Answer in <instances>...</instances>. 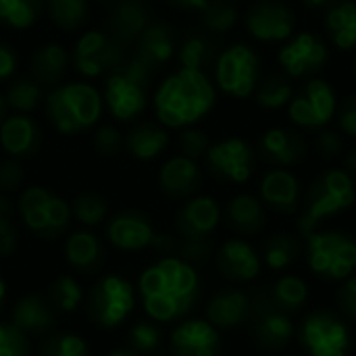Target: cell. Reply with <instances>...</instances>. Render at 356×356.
<instances>
[{"mask_svg": "<svg viewBox=\"0 0 356 356\" xmlns=\"http://www.w3.org/2000/svg\"><path fill=\"white\" fill-rule=\"evenodd\" d=\"M356 200L355 179L348 171L332 169L317 177L313 186L309 188L305 213L300 217V232L305 236L313 234L317 225L346 209H350Z\"/></svg>", "mask_w": 356, "mask_h": 356, "instance_id": "5b68a950", "label": "cell"}, {"mask_svg": "<svg viewBox=\"0 0 356 356\" xmlns=\"http://www.w3.org/2000/svg\"><path fill=\"white\" fill-rule=\"evenodd\" d=\"M134 288L119 275H106L94 284L88 296V317L100 327H117L134 309Z\"/></svg>", "mask_w": 356, "mask_h": 356, "instance_id": "ba28073f", "label": "cell"}, {"mask_svg": "<svg viewBox=\"0 0 356 356\" xmlns=\"http://www.w3.org/2000/svg\"><path fill=\"white\" fill-rule=\"evenodd\" d=\"M327 63V46L315 33H298L280 50V65L290 77H309Z\"/></svg>", "mask_w": 356, "mask_h": 356, "instance_id": "9a60e30c", "label": "cell"}, {"mask_svg": "<svg viewBox=\"0 0 356 356\" xmlns=\"http://www.w3.org/2000/svg\"><path fill=\"white\" fill-rule=\"evenodd\" d=\"M292 98V86L282 75H271L265 79L257 92V102L265 108H282Z\"/></svg>", "mask_w": 356, "mask_h": 356, "instance_id": "b9f144b4", "label": "cell"}, {"mask_svg": "<svg viewBox=\"0 0 356 356\" xmlns=\"http://www.w3.org/2000/svg\"><path fill=\"white\" fill-rule=\"evenodd\" d=\"M46 0H0V23L13 29L31 27L42 10Z\"/></svg>", "mask_w": 356, "mask_h": 356, "instance_id": "8d00e7d4", "label": "cell"}, {"mask_svg": "<svg viewBox=\"0 0 356 356\" xmlns=\"http://www.w3.org/2000/svg\"><path fill=\"white\" fill-rule=\"evenodd\" d=\"M150 13L142 0H117L108 15V33L121 42H136L150 25Z\"/></svg>", "mask_w": 356, "mask_h": 356, "instance_id": "cb8c5ba5", "label": "cell"}, {"mask_svg": "<svg viewBox=\"0 0 356 356\" xmlns=\"http://www.w3.org/2000/svg\"><path fill=\"white\" fill-rule=\"evenodd\" d=\"M202 186V171L194 159H188L184 154L171 156L163 163L159 171V188L165 196L181 200L190 198L198 192Z\"/></svg>", "mask_w": 356, "mask_h": 356, "instance_id": "d6986e66", "label": "cell"}, {"mask_svg": "<svg viewBox=\"0 0 356 356\" xmlns=\"http://www.w3.org/2000/svg\"><path fill=\"white\" fill-rule=\"evenodd\" d=\"M325 27L332 42L340 50L356 48V2L353 0L334 2L327 10Z\"/></svg>", "mask_w": 356, "mask_h": 356, "instance_id": "1f68e13d", "label": "cell"}, {"mask_svg": "<svg viewBox=\"0 0 356 356\" xmlns=\"http://www.w3.org/2000/svg\"><path fill=\"white\" fill-rule=\"evenodd\" d=\"M169 144V134L161 123L142 121L125 134V150L138 161H152Z\"/></svg>", "mask_w": 356, "mask_h": 356, "instance_id": "f1b7e54d", "label": "cell"}, {"mask_svg": "<svg viewBox=\"0 0 356 356\" xmlns=\"http://www.w3.org/2000/svg\"><path fill=\"white\" fill-rule=\"evenodd\" d=\"M102 94L86 81L58 83L44 96V113L63 136H79L94 129L102 117Z\"/></svg>", "mask_w": 356, "mask_h": 356, "instance_id": "3957f363", "label": "cell"}, {"mask_svg": "<svg viewBox=\"0 0 356 356\" xmlns=\"http://www.w3.org/2000/svg\"><path fill=\"white\" fill-rule=\"evenodd\" d=\"M67 261L79 271H94L102 265V244L92 232H75L65 242Z\"/></svg>", "mask_w": 356, "mask_h": 356, "instance_id": "d6a6232c", "label": "cell"}, {"mask_svg": "<svg viewBox=\"0 0 356 356\" xmlns=\"http://www.w3.org/2000/svg\"><path fill=\"white\" fill-rule=\"evenodd\" d=\"M108 242L121 250H144L152 246L156 232L148 215L140 211H121L117 213L106 227Z\"/></svg>", "mask_w": 356, "mask_h": 356, "instance_id": "2e32d148", "label": "cell"}, {"mask_svg": "<svg viewBox=\"0 0 356 356\" xmlns=\"http://www.w3.org/2000/svg\"><path fill=\"white\" fill-rule=\"evenodd\" d=\"M342 146H344V140L340 138L338 131H321L319 138H317V148L327 159L338 156L340 150H342Z\"/></svg>", "mask_w": 356, "mask_h": 356, "instance_id": "11a10c76", "label": "cell"}, {"mask_svg": "<svg viewBox=\"0 0 356 356\" xmlns=\"http://www.w3.org/2000/svg\"><path fill=\"white\" fill-rule=\"evenodd\" d=\"M71 213L75 215V219L81 225L94 227V225L104 221V217H106V202L98 194H79L73 200V204H71Z\"/></svg>", "mask_w": 356, "mask_h": 356, "instance_id": "7bdbcfd3", "label": "cell"}, {"mask_svg": "<svg viewBox=\"0 0 356 356\" xmlns=\"http://www.w3.org/2000/svg\"><path fill=\"white\" fill-rule=\"evenodd\" d=\"M217 269L232 282H250L261 273V259L248 242L227 240L217 252Z\"/></svg>", "mask_w": 356, "mask_h": 356, "instance_id": "44dd1931", "label": "cell"}, {"mask_svg": "<svg viewBox=\"0 0 356 356\" xmlns=\"http://www.w3.org/2000/svg\"><path fill=\"white\" fill-rule=\"evenodd\" d=\"M298 340L309 356H348L353 346L348 325L330 311H315L305 317Z\"/></svg>", "mask_w": 356, "mask_h": 356, "instance_id": "52a82bcc", "label": "cell"}, {"mask_svg": "<svg viewBox=\"0 0 356 356\" xmlns=\"http://www.w3.org/2000/svg\"><path fill=\"white\" fill-rule=\"evenodd\" d=\"M144 311L154 321H175L192 311L198 300L200 284L194 265L165 257L140 275Z\"/></svg>", "mask_w": 356, "mask_h": 356, "instance_id": "6da1fadb", "label": "cell"}, {"mask_svg": "<svg viewBox=\"0 0 356 356\" xmlns=\"http://www.w3.org/2000/svg\"><path fill=\"white\" fill-rule=\"evenodd\" d=\"M23 167L17 159H4L0 161V192H15L23 184Z\"/></svg>", "mask_w": 356, "mask_h": 356, "instance_id": "681fc988", "label": "cell"}, {"mask_svg": "<svg viewBox=\"0 0 356 356\" xmlns=\"http://www.w3.org/2000/svg\"><path fill=\"white\" fill-rule=\"evenodd\" d=\"M54 194L42 186H31L23 190L17 202V211L33 234L42 238H52L50 236V204H52Z\"/></svg>", "mask_w": 356, "mask_h": 356, "instance_id": "83f0119b", "label": "cell"}, {"mask_svg": "<svg viewBox=\"0 0 356 356\" xmlns=\"http://www.w3.org/2000/svg\"><path fill=\"white\" fill-rule=\"evenodd\" d=\"M221 221V209L211 196H192L177 213L175 225L184 240H209Z\"/></svg>", "mask_w": 356, "mask_h": 356, "instance_id": "e0dca14e", "label": "cell"}, {"mask_svg": "<svg viewBox=\"0 0 356 356\" xmlns=\"http://www.w3.org/2000/svg\"><path fill=\"white\" fill-rule=\"evenodd\" d=\"M6 108H8V106H6L4 94L0 92V123H2V121H4V117H6Z\"/></svg>", "mask_w": 356, "mask_h": 356, "instance_id": "6125c7cd", "label": "cell"}, {"mask_svg": "<svg viewBox=\"0 0 356 356\" xmlns=\"http://www.w3.org/2000/svg\"><path fill=\"white\" fill-rule=\"evenodd\" d=\"M340 127L346 136L356 138V94L348 96L340 108Z\"/></svg>", "mask_w": 356, "mask_h": 356, "instance_id": "9f6ffc18", "label": "cell"}, {"mask_svg": "<svg viewBox=\"0 0 356 356\" xmlns=\"http://www.w3.org/2000/svg\"><path fill=\"white\" fill-rule=\"evenodd\" d=\"M309 265L323 280L344 282L356 271V238L344 232H313L307 236Z\"/></svg>", "mask_w": 356, "mask_h": 356, "instance_id": "8992f818", "label": "cell"}, {"mask_svg": "<svg viewBox=\"0 0 356 356\" xmlns=\"http://www.w3.org/2000/svg\"><path fill=\"white\" fill-rule=\"evenodd\" d=\"M227 221L236 232L244 236H252L265 227L267 213L259 198L250 194H240L232 198V202L227 204Z\"/></svg>", "mask_w": 356, "mask_h": 356, "instance_id": "4dcf8cb0", "label": "cell"}, {"mask_svg": "<svg viewBox=\"0 0 356 356\" xmlns=\"http://www.w3.org/2000/svg\"><path fill=\"white\" fill-rule=\"evenodd\" d=\"M106 356H142L140 353H136L134 348L131 350H113V353H108Z\"/></svg>", "mask_w": 356, "mask_h": 356, "instance_id": "94428289", "label": "cell"}, {"mask_svg": "<svg viewBox=\"0 0 356 356\" xmlns=\"http://www.w3.org/2000/svg\"><path fill=\"white\" fill-rule=\"evenodd\" d=\"M169 4L177 6V8H194V10H202L207 6L209 0H167Z\"/></svg>", "mask_w": 356, "mask_h": 356, "instance_id": "6f0895ef", "label": "cell"}, {"mask_svg": "<svg viewBox=\"0 0 356 356\" xmlns=\"http://www.w3.org/2000/svg\"><path fill=\"white\" fill-rule=\"evenodd\" d=\"M171 353L173 356H219V332L202 319L184 321L171 334Z\"/></svg>", "mask_w": 356, "mask_h": 356, "instance_id": "ac0fdd59", "label": "cell"}, {"mask_svg": "<svg viewBox=\"0 0 356 356\" xmlns=\"http://www.w3.org/2000/svg\"><path fill=\"white\" fill-rule=\"evenodd\" d=\"M259 73V56L246 44H234L225 48L215 63L217 86L234 98H248L257 88Z\"/></svg>", "mask_w": 356, "mask_h": 356, "instance_id": "9c48e42d", "label": "cell"}, {"mask_svg": "<svg viewBox=\"0 0 356 356\" xmlns=\"http://www.w3.org/2000/svg\"><path fill=\"white\" fill-rule=\"evenodd\" d=\"M94 150L102 156H115L125 148V136L115 125H100L94 129L92 138Z\"/></svg>", "mask_w": 356, "mask_h": 356, "instance_id": "7dc6e473", "label": "cell"}, {"mask_svg": "<svg viewBox=\"0 0 356 356\" xmlns=\"http://www.w3.org/2000/svg\"><path fill=\"white\" fill-rule=\"evenodd\" d=\"M200 13L204 29L213 33H225L238 21V10L229 0H209Z\"/></svg>", "mask_w": 356, "mask_h": 356, "instance_id": "60d3db41", "label": "cell"}, {"mask_svg": "<svg viewBox=\"0 0 356 356\" xmlns=\"http://www.w3.org/2000/svg\"><path fill=\"white\" fill-rule=\"evenodd\" d=\"M209 146H211V142H209L204 131L194 129V127H184L181 129V134H179V150H181L184 156L196 161L198 156L207 154Z\"/></svg>", "mask_w": 356, "mask_h": 356, "instance_id": "c3c4849f", "label": "cell"}, {"mask_svg": "<svg viewBox=\"0 0 356 356\" xmlns=\"http://www.w3.org/2000/svg\"><path fill=\"white\" fill-rule=\"evenodd\" d=\"M6 106L15 113H31L44 102V88L33 77L13 79L4 92Z\"/></svg>", "mask_w": 356, "mask_h": 356, "instance_id": "e575fe53", "label": "cell"}, {"mask_svg": "<svg viewBox=\"0 0 356 356\" xmlns=\"http://www.w3.org/2000/svg\"><path fill=\"white\" fill-rule=\"evenodd\" d=\"M177 50V35L165 23H150L136 40V54L150 69H159L173 58Z\"/></svg>", "mask_w": 356, "mask_h": 356, "instance_id": "603a6c76", "label": "cell"}, {"mask_svg": "<svg viewBox=\"0 0 356 356\" xmlns=\"http://www.w3.org/2000/svg\"><path fill=\"white\" fill-rule=\"evenodd\" d=\"M54 321H56V311L50 305V300L35 296V294L23 296L13 307V313H10V323L27 336L50 332Z\"/></svg>", "mask_w": 356, "mask_h": 356, "instance_id": "d4e9b609", "label": "cell"}, {"mask_svg": "<svg viewBox=\"0 0 356 356\" xmlns=\"http://www.w3.org/2000/svg\"><path fill=\"white\" fill-rule=\"evenodd\" d=\"M296 17L292 8L282 2L265 0L254 4L246 13V29L252 38L261 42H282L288 40L294 31Z\"/></svg>", "mask_w": 356, "mask_h": 356, "instance_id": "5bb4252c", "label": "cell"}, {"mask_svg": "<svg viewBox=\"0 0 356 356\" xmlns=\"http://www.w3.org/2000/svg\"><path fill=\"white\" fill-rule=\"evenodd\" d=\"M215 54H217L215 42L209 35H204V33L188 35L181 42V46L177 48V58H179L184 69L204 71V67L213 63Z\"/></svg>", "mask_w": 356, "mask_h": 356, "instance_id": "d590c367", "label": "cell"}, {"mask_svg": "<svg viewBox=\"0 0 356 356\" xmlns=\"http://www.w3.org/2000/svg\"><path fill=\"white\" fill-rule=\"evenodd\" d=\"M215 86L204 71L179 67L159 83L152 104L163 127L184 129L198 123L215 106Z\"/></svg>", "mask_w": 356, "mask_h": 356, "instance_id": "7a4b0ae2", "label": "cell"}, {"mask_svg": "<svg viewBox=\"0 0 356 356\" xmlns=\"http://www.w3.org/2000/svg\"><path fill=\"white\" fill-rule=\"evenodd\" d=\"M48 298H50V305L54 307V311L73 313L81 305L83 292H81V286L73 277L60 275L58 280L52 282V286L48 290Z\"/></svg>", "mask_w": 356, "mask_h": 356, "instance_id": "ab89813d", "label": "cell"}, {"mask_svg": "<svg viewBox=\"0 0 356 356\" xmlns=\"http://www.w3.org/2000/svg\"><path fill=\"white\" fill-rule=\"evenodd\" d=\"M179 259L190 263V265H198L204 263L211 257V242L209 240H184L179 246Z\"/></svg>", "mask_w": 356, "mask_h": 356, "instance_id": "f907efd6", "label": "cell"}, {"mask_svg": "<svg viewBox=\"0 0 356 356\" xmlns=\"http://www.w3.org/2000/svg\"><path fill=\"white\" fill-rule=\"evenodd\" d=\"M250 332L259 348L275 353L288 346L294 336V325L288 313L280 311L267 290H257L250 296Z\"/></svg>", "mask_w": 356, "mask_h": 356, "instance_id": "30bf717a", "label": "cell"}, {"mask_svg": "<svg viewBox=\"0 0 356 356\" xmlns=\"http://www.w3.org/2000/svg\"><path fill=\"white\" fill-rule=\"evenodd\" d=\"M100 2H104V4H115L117 0H100Z\"/></svg>", "mask_w": 356, "mask_h": 356, "instance_id": "e7e4bbea", "label": "cell"}, {"mask_svg": "<svg viewBox=\"0 0 356 356\" xmlns=\"http://www.w3.org/2000/svg\"><path fill=\"white\" fill-rule=\"evenodd\" d=\"M129 344L136 353L140 355H148V353H154L159 346H161V330L148 321H138L136 325H131L129 334Z\"/></svg>", "mask_w": 356, "mask_h": 356, "instance_id": "f6af8a7d", "label": "cell"}, {"mask_svg": "<svg viewBox=\"0 0 356 356\" xmlns=\"http://www.w3.org/2000/svg\"><path fill=\"white\" fill-rule=\"evenodd\" d=\"M309 8H325V6H332L334 2L338 0H302Z\"/></svg>", "mask_w": 356, "mask_h": 356, "instance_id": "680465c9", "label": "cell"}, {"mask_svg": "<svg viewBox=\"0 0 356 356\" xmlns=\"http://www.w3.org/2000/svg\"><path fill=\"white\" fill-rule=\"evenodd\" d=\"M336 302H338V309L350 319L356 321V277H346L342 288L338 290V296H336Z\"/></svg>", "mask_w": 356, "mask_h": 356, "instance_id": "816d5d0a", "label": "cell"}, {"mask_svg": "<svg viewBox=\"0 0 356 356\" xmlns=\"http://www.w3.org/2000/svg\"><path fill=\"white\" fill-rule=\"evenodd\" d=\"M346 167H348V171L350 173H355L356 175V148L348 154V159H346Z\"/></svg>", "mask_w": 356, "mask_h": 356, "instance_id": "91938a15", "label": "cell"}, {"mask_svg": "<svg viewBox=\"0 0 356 356\" xmlns=\"http://www.w3.org/2000/svg\"><path fill=\"white\" fill-rule=\"evenodd\" d=\"M336 115V94L323 79H311L290 100V119L300 127H325Z\"/></svg>", "mask_w": 356, "mask_h": 356, "instance_id": "7c38bea8", "label": "cell"}, {"mask_svg": "<svg viewBox=\"0 0 356 356\" xmlns=\"http://www.w3.org/2000/svg\"><path fill=\"white\" fill-rule=\"evenodd\" d=\"M4 294H6V286H4V282L0 280V305H2V300H4Z\"/></svg>", "mask_w": 356, "mask_h": 356, "instance_id": "be15d7a7", "label": "cell"}, {"mask_svg": "<svg viewBox=\"0 0 356 356\" xmlns=\"http://www.w3.org/2000/svg\"><path fill=\"white\" fill-rule=\"evenodd\" d=\"M19 234L13 225L10 215L0 213V257H10L17 248Z\"/></svg>", "mask_w": 356, "mask_h": 356, "instance_id": "f5cc1de1", "label": "cell"}, {"mask_svg": "<svg viewBox=\"0 0 356 356\" xmlns=\"http://www.w3.org/2000/svg\"><path fill=\"white\" fill-rule=\"evenodd\" d=\"M267 292H269L273 305L280 311L288 313V315H292L298 309H302L305 302H307V298H309V288H307L305 280H300L296 275H284V277H280Z\"/></svg>", "mask_w": 356, "mask_h": 356, "instance_id": "836d02e7", "label": "cell"}, {"mask_svg": "<svg viewBox=\"0 0 356 356\" xmlns=\"http://www.w3.org/2000/svg\"><path fill=\"white\" fill-rule=\"evenodd\" d=\"M298 254H300V242L292 234H275L263 246V259L275 271L288 269L298 259Z\"/></svg>", "mask_w": 356, "mask_h": 356, "instance_id": "74e56055", "label": "cell"}, {"mask_svg": "<svg viewBox=\"0 0 356 356\" xmlns=\"http://www.w3.org/2000/svg\"><path fill=\"white\" fill-rule=\"evenodd\" d=\"M248 317H250V296L236 288L217 292L207 307V319L217 330L240 327L242 323H248Z\"/></svg>", "mask_w": 356, "mask_h": 356, "instance_id": "7402d4cb", "label": "cell"}, {"mask_svg": "<svg viewBox=\"0 0 356 356\" xmlns=\"http://www.w3.org/2000/svg\"><path fill=\"white\" fill-rule=\"evenodd\" d=\"M29 338L13 323L0 321V356H29Z\"/></svg>", "mask_w": 356, "mask_h": 356, "instance_id": "bcb514c9", "label": "cell"}, {"mask_svg": "<svg viewBox=\"0 0 356 356\" xmlns=\"http://www.w3.org/2000/svg\"><path fill=\"white\" fill-rule=\"evenodd\" d=\"M44 8L54 25L65 31L79 29L88 19V0H46Z\"/></svg>", "mask_w": 356, "mask_h": 356, "instance_id": "f35d334b", "label": "cell"}, {"mask_svg": "<svg viewBox=\"0 0 356 356\" xmlns=\"http://www.w3.org/2000/svg\"><path fill=\"white\" fill-rule=\"evenodd\" d=\"M71 54L67 48L58 42H46L40 48H35L31 56V77L44 88H54L63 83V77L67 73Z\"/></svg>", "mask_w": 356, "mask_h": 356, "instance_id": "4316f807", "label": "cell"}, {"mask_svg": "<svg viewBox=\"0 0 356 356\" xmlns=\"http://www.w3.org/2000/svg\"><path fill=\"white\" fill-rule=\"evenodd\" d=\"M355 73H356V60H355Z\"/></svg>", "mask_w": 356, "mask_h": 356, "instance_id": "03108f58", "label": "cell"}, {"mask_svg": "<svg viewBox=\"0 0 356 356\" xmlns=\"http://www.w3.org/2000/svg\"><path fill=\"white\" fill-rule=\"evenodd\" d=\"M259 146H261L263 156L275 165L298 163L305 154V142L298 138V134L284 129V127H273L265 131Z\"/></svg>", "mask_w": 356, "mask_h": 356, "instance_id": "f546056e", "label": "cell"}, {"mask_svg": "<svg viewBox=\"0 0 356 356\" xmlns=\"http://www.w3.org/2000/svg\"><path fill=\"white\" fill-rule=\"evenodd\" d=\"M40 356H88V344L75 334H54L42 342Z\"/></svg>", "mask_w": 356, "mask_h": 356, "instance_id": "ee69618b", "label": "cell"}, {"mask_svg": "<svg viewBox=\"0 0 356 356\" xmlns=\"http://www.w3.org/2000/svg\"><path fill=\"white\" fill-rule=\"evenodd\" d=\"M207 163L215 177L232 184H244L254 171V150L242 138H227L209 146Z\"/></svg>", "mask_w": 356, "mask_h": 356, "instance_id": "4fadbf2b", "label": "cell"}, {"mask_svg": "<svg viewBox=\"0 0 356 356\" xmlns=\"http://www.w3.org/2000/svg\"><path fill=\"white\" fill-rule=\"evenodd\" d=\"M17 67H19V56L15 48L0 42V81L10 79L17 73Z\"/></svg>", "mask_w": 356, "mask_h": 356, "instance_id": "db71d44e", "label": "cell"}, {"mask_svg": "<svg viewBox=\"0 0 356 356\" xmlns=\"http://www.w3.org/2000/svg\"><path fill=\"white\" fill-rule=\"evenodd\" d=\"M152 71L154 69H150L138 56H131L106 75L102 102L113 119L127 123L144 113L148 104V86L152 79Z\"/></svg>", "mask_w": 356, "mask_h": 356, "instance_id": "277c9868", "label": "cell"}, {"mask_svg": "<svg viewBox=\"0 0 356 356\" xmlns=\"http://www.w3.org/2000/svg\"><path fill=\"white\" fill-rule=\"evenodd\" d=\"M0 146L10 159H27L40 146V127L27 113L6 115L0 123Z\"/></svg>", "mask_w": 356, "mask_h": 356, "instance_id": "ffe728a7", "label": "cell"}, {"mask_svg": "<svg viewBox=\"0 0 356 356\" xmlns=\"http://www.w3.org/2000/svg\"><path fill=\"white\" fill-rule=\"evenodd\" d=\"M261 198L273 211L294 213L300 198V186L296 175H292L286 169L269 171L261 181Z\"/></svg>", "mask_w": 356, "mask_h": 356, "instance_id": "484cf974", "label": "cell"}, {"mask_svg": "<svg viewBox=\"0 0 356 356\" xmlns=\"http://www.w3.org/2000/svg\"><path fill=\"white\" fill-rule=\"evenodd\" d=\"M71 60L77 73H81L83 77H98L117 69L125 58L121 42H117L108 31L90 29L79 35Z\"/></svg>", "mask_w": 356, "mask_h": 356, "instance_id": "8fae6325", "label": "cell"}]
</instances>
